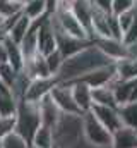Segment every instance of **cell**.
I'll return each mask as SVG.
<instances>
[{"label": "cell", "mask_w": 137, "mask_h": 148, "mask_svg": "<svg viewBox=\"0 0 137 148\" xmlns=\"http://www.w3.org/2000/svg\"><path fill=\"white\" fill-rule=\"evenodd\" d=\"M16 129V114L14 115H0V140L14 133Z\"/></svg>", "instance_id": "obj_25"}, {"label": "cell", "mask_w": 137, "mask_h": 148, "mask_svg": "<svg viewBox=\"0 0 137 148\" xmlns=\"http://www.w3.org/2000/svg\"><path fill=\"white\" fill-rule=\"evenodd\" d=\"M129 102H137V79L132 86V91H130V97H129Z\"/></svg>", "instance_id": "obj_31"}, {"label": "cell", "mask_w": 137, "mask_h": 148, "mask_svg": "<svg viewBox=\"0 0 137 148\" xmlns=\"http://www.w3.org/2000/svg\"><path fill=\"white\" fill-rule=\"evenodd\" d=\"M136 14H137V9H130V10H125V12H122V14H118L117 16V21H118V26H120V31H122V36H123V33L129 29V26L132 24V21L136 19Z\"/></svg>", "instance_id": "obj_26"}, {"label": "cell", "mask_w": 137, "mask_h": 148, "mask_svg": "<svg viewBox=\"0 0 137 148\" xmlns=\"http://www.w3.org/2000/svg\"><path fill=\"white\" fill-rule=\"evenodd\" d=\"M70 88H72V97H74V102L77 103L81 114H86V112L91 110L93 107V97H91V88L82 83V81H70L68 83Z\"/></svg>", "instance_id": "obj_11"}, {"label": "cell", "mask_w": 137, "mask_h": 148, "mask_svg": "<svg viewBox=\"0 0 137 148\" xmlns=\"http://www.w3.org/2000/svg\"><path fill=\"white\" fill-rule=\"evenodd\" d=\"M58 83L57 76H48V77H36V79H31L29 86H28V91L24 95L26 100L29 102H39L43 97H46L52 88Z\"/></svg>", "instance_id": "obj_8"}, {"label": "cell", "mask_w": 137, "mask_h": 148, "mask_svg": "<svg viewBox=\"0 0 137 148\" xmlns=\"http://www.w3.org/2000/svg\"><path fill=\"white\" fill-rule=\"evenodd\" d=\"M82 138L96 148H111V133L91 114H82Z\"/></svg>", "instance_id": "obj_4"}, {"label": "cell", "mask_w": 137, "mask_h": 148, "mask_svg": "<svg viewBox=\"0 0 137 148\" xmlns=\"http://www.w3.org/2000/svg\"><path fill=\"white\" fill-rule=\"evenodd\" d=\"M136 7V2L134 0H111V14L113 16H118L125 10H130Z\"/></svg>", "instance_id": "obj_27"}, {"label": "cell", "mask_w": 137, "mask_h": 148, "mask_svg": "<svg viewBox=\"0 0 137 148\" xmlns=\"http://www.w3.org/2000/svg\"><path fill=\"white\" fill-rule=\"evenodd\" d=\"M136 41H137V14H136V19L132 21V24L129 26V29L122 36V43L123 45H130V43H136Z\"/></svg>", "instance_id": "obj_28"}, {"label": "cell", "mask_w": 137, "mask_h": 148, "mask_svg": "<svg viewBox=\"0 0 137 148\" xmlns=\"http://www.w3.org/2000/svg\"><path fill=\"white\" fill-rule=\"evenodd\" d=\"M16 77H17V71H16L9 62L0 64V81H2L7 88H12Z\"/></svg>", "instance_id": "obj_23"}, {"label": "cell", "mask_w": 137, "mask_h": 148, "mask_svg": "<svg viewBox=\"0 0 137 148\" xmlns=\"http://www.w3.org/2000/svg\"><path fill=\"white\" fill-rule=\"evenodd\" d=\"M70 10H72V14L75 16V19L81 23V26L87 31V35L91 38V12H93V2L91 0H74Z\"/></svg>", "instance_id": "obj_13"}, {"label": "cell", "mask_w": 137, "mask_h": 148, "mask_svg": "<svg viewBox=\"0 0 137 148\" xmlns=\"http://www.w3.org/2000/svg\"><path fill=\"white\" fill-rule=\"evenodd\" d=\"M91 2L104 12H111V0H91Z\"/></svg>", "instance_id": "obj_29"}, {"label": "cell", "mask_w": 137, "mask_h": 148, "mask_svg": "<svg viewBox=\"0 0 137 148\" xmlns=\"http://www.w3.org/2000/svg\"><path fill=\"white\" fill-rule=\"evenodd\" d=\"M38 107H39V115H41V124L48 126V127H53L57 124V121L60 119L62 112L55 105V102L52 100L50 93L38 102Z\"/></svg>", "instance_id": "obj_12"}, {"label": "cell", "mask_w": 137, "mask_h": 148, "mask_svg": "<svg viewBox=\"0 0 137 148\" xmlns=\"http://www.w3.org/2000/svg\"><path fill=\"white\" fill-rule=\"evenodd\" d=\"M91 114L101 122L103 126L113 134L117 129L122 127V121H120V115H118V110L113 109V107H104V105H93L91 107Z\"/></svg>", "instance_id": "obj_10"}, {"label": "cell", "mask_w": 137, "mask_h": 148, "mask_svg": "<svg viewBox=\"0 0 137 148\" xmlns=\"http://www.w3.org/2000/svg\"><path fill=\"white\" fill-rule=\"evenodd\" d=\"M115 71L120 79H136L137 77V59H120L115 62Z\"/></svg>", "instance_id": "obj_19"}, {"label": "cell", "mask_w": 137, "mask_h": 148, "mask_svg": "<svg viewBox=\"0 0 137 148\" xmlns=\"http://www.w3.org/2000/svg\"><path fill=\"white\" fill-rule=\"evenodd\" d=\"M29 148H34V147H31V145H29Z\"/></svg>", "instance_id": "obj_34"}, {"label": "cell", "mask_w": 137, "mask_h": 148, "mask_svg": "<svg viewBox=\"0 0 137 148\" xmlns=\"http://www.w3.org/2000/svg\"><path fill=\"white\" fill-rule=\"evenodd\" d=\"M29 24H31V19H29V17H26L24 14H21V16L17 17V21L12 24V28L9 29L7 36L10 38L12 41H16V43H21V41H22V38L26 36L28 29H29Z\"/></svg>", "instance_id": "obj_20"}, {"label": "cell", "mask_w": 137, "mask_h": 148, "mask_svg": "<svg viewBox=\"0 0 137 148\" xmlns=\"http://www.w3.org/2000/svg\"><path fill=\"white\" fill-rule=\"evenodd\" d=\"M45 60H46V66H48V71H50V74H52V76H57L65 59H64V55H62L58 50H53L52 53L45 55Z\"/></svg>", "instance_id": "obj_22"}, {"label": "cell", "mask_w": 137, "mask_h": 148, "mask_svg": "<svg viewBox=\"0 0 137 148\" xmlns=\"http://www.w3.org/2000/svg\"><path fill=\"white\" fill-rule=\"evenodd\" d=\"M134 2H136V5H137V0H134Z\"/></svg>", "instance_id": "obj_33"}, {"label": "cell", "mask_w": 137, "mask_h": 148, "mask_svg": "<svg viewBox=\"0 0 137 148\" xmlns=\"http://www.w3.org/2000/svg\"><path fill=\"white\" fill-rule=\"evenodd\" d=\"M52 28H53L55 40H57V50L64 55V59H68V57L75 55L77 52L84 50L86 47H89V45L93 43L91 40H79V38L70 36V35H67V33L60 31L58 28H55L53 24H52Z\"/></svg>", "instance_id": "obj_6"}, {"label": "cell", "mask_w": 137, "mask_h": 148, "mask_svg": "<svg viewBox=\"0 0 137 148\" xmlns=\"http://www.w3.org/2000/svg\"><path fill=\"white\" fill-rule=\"evenodd\" d=\"M115 64L111 59H108L98 47H94L93 43L89 47H86L84 50L77 52L75 55L68 57L64 60L60 71L57 74V79L62 83H70V81H77L79 77L86 76L87 73L100 69L104 66H111Z\"/></svg>", "instance_id": "obj_1"}, {"label": "cell", "mask_w": 137, "mask_h": 148, "mask_svg": "<svg viewBox=\"0 0 137 148\" xmlns=\"http://www.w3.org/2000/svg\"><path fill=\"white\" fill-rule=\"evenodd\" d=\"M122 126L130 127V129H137V102H127L117 107Z\"/></svg>", "instance_id": "obj_17"}, {"label": "cell", "mask_w": 137, "mask_h": 148, "mask_svg": "<svg viewBox=\"0 0 137 148\" xmlns=\"http://www.w3.org/2000/svg\"><path fill=\"white\" fill-rule=\"evenodd\" d=\"M39 126H41V115H39L38 102H29L26 98H21L17 102V109H16L14 133H17L21 138H24L28 143H31V138Z\"/></svg>", "instance_id": "obj_3"}, {"label": "cell", "mask_w": 137, "mask_h": 148, "mask_svg": "<svg viewBox=\"0 0 137 148\" xmlns=\"http://www.w3.org/2000/svg\"><path fill=\"white\" fill-rule=\"evenodd\" d=\"M2 41H3V45H5V48H7V59H9V64H10L17 73H21L22 67H24V57H22V52H21L19 43L12 41L9 36H3Z\"/></svg>", "instance_id": "obj_15"}, {"label": "cell", "mask_w": 137, "mask_h": 148, "mask_svg": "<svg viewBox=\"0 0 137 148\" xmlns=\"http://www.w3.org/2000/svg\"><path fill=\"white\" fill-rule=\"evenodd\" d=\"M50 97L52 100L55 102V105L60 109L62 114H70V115H82L77 103L74 102V97H72V88L68 83H62L58 81L52 91H50Z\"/></svg>", "instance_id": "obj_5"}, {"label": "cell", "mask_w": 137, "mask_h": 148, "mask_svg": "<svg viewBox=\"0 0 137 148\" xmlns=\"http://www.w3.org/2000/svg\"><path fill=\"white\" fill-rule=\"evenodd\" d=\"M36 41H38V52L41 55H48L53 50H57V40H55V33H53L52 23H50V16L38 26Z\"/></svg>", "instance_id": "obj_7"}, {"label": "cell", "mask_w": 137, "mask_h": 148, "mask_svg": "<svg viewBox=\"0 0 137 148\" xmlns=\"http://www.w3.org/2000/svg\"><path fill=\"white\" fill-rule=\"evenodd\" d=\"M111 148H137V129L122 126L111 134Z\"/></svg>", "instance_id": "obj_14"}, {"label": "cell", "mask_w": 137, "mask_h": 148, "mask_svg": "<svg viewBox=\"0 0 137 148\" xmlns=\"http://www.w3.org/2000/svg\"><path fill=\"white\" fill-rule=\"evenodd\" d=\"M5 62H9V59H7V48H5L3 41H0V64H5Z\"/></svg>", "instance_id": "obj_30"}, {"label": "cell", "mask_w": 137, "mask_h": 148, "mask_svg": "<svg viewBox=\"0 0 137 148\" xmlns=\"http://www.w3.org/2000/svg\"><path fill=\"white\" fill-rule=\"evenodd\" d=\"M2 148H29V143L17 133H10L2 140Z\"/></svg>", "instance_id": "obj_24"}, {"label": "cell", "mask_w": 137, "mask_h": 148, "mask_svg": "<svg viewBox=\"0 0 137 148\" xmlns=\"http://www.w3.org/2000/svg\"><path fill=\"white\" fill-rule=\"evenodd\" d=\"M22 14L26 17H29L31 21L48 14L46 12V0H29V2H26V5L22 7Z\"/></svg>", "instance_id": "obj_21"}, {"label": "cell", "mask_w": 137, "mask_h": 148, "mask_svg": "<svg viewBox=\"0 0 137 148\" xmlns=\"http://www.w3.org/2000/svg\"><path fill=\"white\" fill-rule=\"evenodd\" d=\"M91 97H93V105H104V107H113V109L118 107L113 90L110 86L91 88Z\"/></svg>", "instance_id": "obj_16"}, {"label": "cell", "mask_w": 137, "mask_h": 148, "mask_svg": "<svg viewBox=\"0 0 137 148\" xmlns=\"http://www.w3.org/2000/svg\"><path fill=\"white\" fill-rule=\"evenodd\" d=\"M31 147L34 148H55V141H53V131L48 126H39L36 129V133L31 138Z\"/></svg>", "instance_id": "obj_18"}, {"label": "cell", "mask_w": 137, "mask_h": 148, "mask_svg": "<svg viewBox=\"0 0 137 148\" xmlns=\"http://www.w3.org/2000/svg\"><path fill=\"white\" fill-rule=\"evenodd\" d=\"M55 148H72L82 140V115L62 114L52 127Z\"/></svg>", "instance_id": "obj_2"}, {"label": "cell", "mask_w": 137, "mask_h": 148, "mask_svg": "<svg viewBox=\"0 0 137 148\" xmlns=\"http://www.w3.org/2000/svg\"><path fill=\"white\" fill-rule=\"evenodd\" d=\"M0 148H2V140H0Z\"/></svg>", "instance_id": "obj_32"}, {"label": "cell", "mask_w": 137, "mask_h": 148, "mask_svg": "<svg viewBox=\"0 0 137 148\" xmlns=\"http://www.w3.org/2000/svg\"><path fill=\"white\" fill-rule=\"evenodd\" d=\"M136 7H137V5H136Z\"/></svg>", "instance_id": "obj_35"}, {"label": "cell", "mask_w": 137, "mask_h": 148, "mask_svg": "<svg viewBox=\"0 0 137 148\" xmlns=\"http://www.w3.org/2000/svg\"><path fill=\"white\" fill-rule=\"evenodd\" d=\"M91 41H93L94 47H98L108 59H111L113 62L127 57V47L120 40H115V38H93Z\"/></svg>", "instance_id": "obj_9"}]
</instances>
